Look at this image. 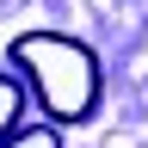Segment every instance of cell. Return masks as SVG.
<instances>
[{"mask_svg":"<svg viewBox=\"0 0 148 148\" xmlns=\"http://www.w3.org/2000/svg\"><path fill=\"white\" fill-rule=\"evenodd\" d=\"M12 62L31 74L37 105L49 111V123H86L99 105V56L80 37L62 31H25L12 43Z\"/></svg>","mask_w":148,"mask_h":148,"instance_id":"1","label":"cell"},{"mask_svg":"<svg viewBox=\"0 0 148 148\" xmlns=\"http://www.w3.org/2000/svg\"><path fill=\"white\" fill-rule=\"evenodd\" d=\"M0 148H62V136H56V123H18Z\"/></svg>","mask_w":148,"mask_h":148,"instance_id":"2","label":"cell"},{"mask_svg":"<svg viewBox=\"0 0 148 148\" xmlns=\"http://www.w3.org/2000/svg\"><path fill=\"white\" fill-rule=\"evenodd\" d=\"M18 105H25V99H18V86L6 80V74H0V142H6L12 130H18Z\"/></svg>","mask_w":148,"mask_h":148,"instance_id":"3","label":"cell"}]
</instances>
